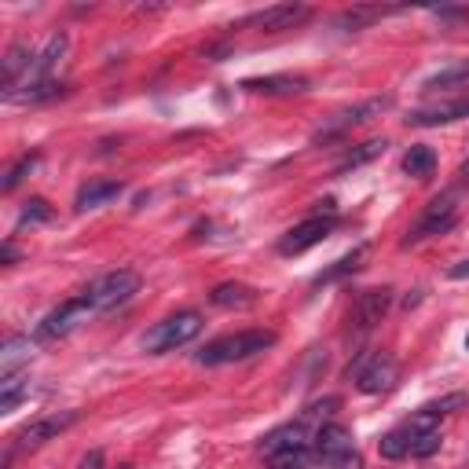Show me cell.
<instances>
[{
  "label": "cell",
  "instance_id": "cell-15",
  "mask_svg": "<svg viewBox=\"0 0 469 469\" xmlns=\"http://www.w3.org/2000/svg\"><path fill=\"white\" fill-rule=\"evenodd\" d=\"M67 45H70V41H67V34H52V37H48V45L37 52V59H34V70H30V81H26V85L52 81V70L63 63ZM26 85H23V89H26ZM12 96H16V92H12ZM5 99H8V96H5Z\"/></svg>",
  "mask_w": 469,
  "mask_h": 469
},
{
  "label": "cell",
  "instance_id": "cell-10",
  "mask_svg": "<svg viewBox=\"0 0 469 469\" xmlns=\"http://www.w3.org/2000/svg\"><path fill=\"white\" fill-rule=\"evenodd\" d=\"M400 381V363L389 352H374L360 370H356V389L363 396H381Z\"/></svg>",
  "mask_w": 469,
  "mask_h": 469
},
{
  "label": "cell",
  "instance_id": "cell-25",
  "mask_svg": "<svg viewBox=\"0 0 469 469\" xmlns=\"http://www.w3.org/2000/svg\"><path fill=\"white\" fill-rule=\"evenodd\" d=\"M312 458H316V451H312V447H294V451L268 454L265 462H268L272 469H308V465H312Z\"/></svg>",
  "mask_w": 469,
  "mask_h": 469
},
{
  "label": "cell",
  "instance_id": "cell-14",
  "mask_svg": "<svg viewBox=\"0 0 469 469\" xmlns=\"http://www.w3.org/2000/svg\"><path fill=\"white\" fill-rule=\"evenodd\" d=\"M243 89L246 92H257V96H301V92H308V78H297V74H268V78H246Z\"/></svg>",
  "mask_w": 469,
  "mask_h": 469
},
{
  "label": "cell",
  "instance_id": "cell-31",
  "mask_svg": "<svg viewBox=\"0 0 469 469\" xmlns=\"http://www.w3.org/2000/svg\"><path fill=\"white\" fill-rule=\"evenodd\" d=\"M34 165H37V154H26V158H19V162H16L12 169H8L5 183H0V187H5V194H12V191H16V187H19L23 180H26V172H30Z\"/></svg>",
  "mask_w": 469,
  "mask_h": 469
},
{
  "label": "cell",
  "instance_id": "cell-20",
  "mask_svg": "<svg viewBox=\"0 0 469 469\" xmlns=\"http://www.w3.org/2000/svg\"><path fill=\"white\" fill-rule=\"evenodd\" d=\"M209 301L216 308H254L257 305V290L246 287V283H220V287H213Z\"/></svg>",
  "mask_w": 469,
  "mask_h": 469
},
{
  "label": "cell",
  "instance_id": "cell-34",
  "mask_svg": "<svg viewBox=\"0 0 469 469\" xmlns=\"http://www.w3.org/2000/svg\"><path fill=\"white\" fill-rule=\"evenodd\" d=\"M16 257H19V254H16V246H12V243H5V250H0V261H5V265H16Z\"/></svg>",
  "mask_w": 469,
  "mask_h": 469
},
{
  "label": "cell",
  "instance_id": "cell-13",
  "mask_svg": "<svg viewBox=\"0 0 469 469\" xmlns=\"http://www.w3.org/2000/svg\"><path fill=\"white\" fill-rule=\"evenodd\" d=\"M308 19V8L305 5H272V8H265V12H257V16H250L246 23L250 26H261V30H268V34H276V30H294V26H301Z\"/></svg>",
  "mask_w": 469,
  "mask_h": 469
},
{
  "label": "cell",
  "instance_id": "cell-22",
  "mask_svg": "<svg viewBox=\"0 0 469 469\" xmlns=\"http://www.w3.org/2000/svg\"><path fill=\"white\" fill-rule=\"evenodd\" d=\"M433 169H436V151H433V147L418 143V147H411V151L403 154V172H407V176H414V180H429V176H433Z\"/></svg>",
  "mask_w": 469,
  "mask_h": 469
},
{
  "label": "cell",
  "instance_id": "cell-24",
  "mask_svg": "<svg viewBox=\"0 0 469 469\" xmlns=\"http://www.w3.org/2000/svg\"><path fill=\"white\" fill-rule=\"evenodd\" d=\"M385 147H389L385 140H367V143H360V147H356V151H352V154H349V158L338 165V176H341V172H349V169H360V165L374 162L378 154H385Z\"/></svg>",
  "mask_w": 469,
  "mask_h": 469
},
{
  "label": "cell",
  "instance_id": "cell-3",
  "mask_svg": "<svg viewBox=\"0 0 469 469\" xmlns=\"http://www.w3.org/2000/svg\"><path fill=\"white\" fill-rule=\"evenodd\" d=\"M140 287H143L140 272H132V268H118V272L99 276V279L85 290V297H89L92 312L99 316V312H114V308L129 305V301L140 294Z\"/></svg>",
  "mask_w": 469,
  "mask_h": 469
},
{
  "label": "cell",
  "instance_id": "cell-9",
  "mask_svg": "<svg viewBox=\"0 0 469 469\" xmlns=\"http://www.w3.org/2000/svg\"><path fill=\"white\" fill-rule=\"evenodd\" d=\"M334 224H338V216H308V220H301V224H294L283 239H279V254L283 257H301V254H308L312 246H319L327 234L334 231Z\"/></svg>",
  "mask_w": 469,
  "mask_h": 469
},
{
  "label": "cell",
  "instance_id": "cell-32",
  "mask_svg": "<svg viewBox=\"0 0 469 469\" xmlns=\"http://www.w3.org/2000/svg\"><path fill=\"white\" fill-rule=\"evenodd\" d=\"M78 469H107V458H103V451H89V454L78 462Z\"/></svg>",
  "mask_w": 469,
  "mask_h": 469
},
{
  "label": "cell",
  "instance_id": "cell-17",
  "mask_svg": "<svg viewBox=\"0 0 469 469\" xmlns=\"http://www.w3.org/2000/svg\"><path fill=\"white\" fill-rule=\"evenodd\" d=\"M125 187H121V180H89L81 191H78V213H89V209H99V205H107V202H114L118 194H121Z\"/></svg>",
  "mask_w": 469,
  "mask_h": 469
},
{
  "label": "cell",
  "instance_id": "cell-26",
  "mask_svg": "<svg viewBox=\"0 0 469 469\" xmlns=\"http://www.w3.org/2000/svg\"><path fill=\"white\" fill-rule=\"evenodd\" d=\"M378 451H381V458H403V454H411V433H407V429L385 433V436L378 440Z\"/></svg>",
  "mask_w": 469,
  "mask_h": 469
},
{
  "label": "cell",
  "instance_id": "cell-23",
  "mask_svg": "<svg viewBox=\"0 0 469 469\" xmlns=\"http://www.w3.org/2000/svg\"><path fill=\"white\" fill-rule=\"evenodd\" d=\"M30 396V381L26 378H5L0 381V414H12L16 407H19V400H26Z\"/></svg>",
  "mask_w": 469,
  "mask_h": 469
},
{
  "label": "cell",
  "instance_id": "cell-16",
  "mask_svg": "<svg viewBox=\"0 0 469 469\" xmlns=\"http://www.w3.org/2000/svg\"><path fill=\"white\" fill-rule=\"evenodd\" d=\"M458 118H469V96H465V99H454V103H436V107L414 110V114L407 118V125L425 129V125H451V121H458Z\"/></svg>",
  "mask_w": 469,
  "mask_h": 469
},
{
  "label": "cell",
  "instance_id": "cell-36",
  "mask_svg": "<svg viewBox=\"0 0 469 469\" xmlns=\"http://www.w3.org/2000/svg\"><path fill=\"white\" fill-rule=\"evenodd\" d=\"M465 352H469V334H465Z\"/></svg>",
  "mask_w": 469,
  "mask_h": 469
},
{
  "label": "cell",
  "instance_id": "cell-7",
  "mask_svg": "<svg viewBox=\"0 0 469 469\" xmlns=\"http://www.w3.org/2000/svg\"><path fill=\"white\" fill-rule=\"evenodd\" d=\"M89 316H96L92 305H89V297H85V294H81V297H70V301H63L59 308H52V312L37 323V341H63V338H70L81 323H89Z\"/></svg>",
  "mask_w": 469,
  "mask_h": 469
},
{
  "label": "cell",
  "instance_id": "cell-33",
  "mask_svg": "<svg viewBox=\"0 0 469 469\" xmlns=\"http://www.w3.org/2000/svg\"><path fill=\"white\" fill-rule=\"evenodd\" d=\"M447 279H469V261H458L447 268Z\"/></svg>",
  "mask_w": 469,
  "mask_h": 469
},
{
  "label": "cell",
  "instance_id": "cell-12",
  "mask_svg": "<svg viewBox=\"0 0 469 469\" xmlns=\"http://www.w3.org/2000/svg\"><path fill=\"white\" fill-rule=\"evenodd\" d=\"M312 436L316 433H308V425L297 418V422H287V425H279V429H272L265 440H261V454L268 458V454H279V451H294V447H312Z\"/></svg>",
  "mask_w": 469,
  "mask_h": 469
},
{
  "label": "cell",
  "instance_id": "cell-8",
  "mask_svg": "<svg viewBox=\"0 0 469 469\" xmlns=\"http://www.w3.org/2000/svg\"><path fill=\"white\" fill-rule=\"evenodd\" d=\"M81 422V411H56V414H45V418H34L30 425H23L12 440H16V451H37L45 447L48 440L63 436L70 425Z\"/></svg>",
  "mask_w": 469,
  "mask_h": 469
},
{
  "label": "cell",
  "instance_id": "cell-2",
  "mask_svg": "<svg viewBox=\"0 0 469 469\" xmlns=\"http://www.w3.org/2000/svg\"><path fill=\"white\" fill-rule=\"evenodd\" d=\"M462 194H465V183H454V187H447L443 194H436V198L429 202V209L422 213V220L414 224V231L403 239V246H414V243H422V239H433V234L451 231L454 220H458V209H462Z\"/></svg>",
  "mask_w": 469,
  "mask_h": 469
},
{
  "label": "cell",
  "instance_id": "cell-6",
  "mask_svg": "<svg viewBox=\"0 0 469 469\" xmlns=\"http://www.w3.org/2000/svg\"><path fill=\"white\" fill-rule=\"evenodd\" d=\"M389 107H392V96H370V99H363V103H356V107H345V110L330 114V118L319 125V132H316L312 140H316V143L338 140V136H345L349 129H356V125H367V121L381 118Z\"/></svg>",
  "mask_w": 469,
  "mask_h": 469
},
{
  "label": "cell",
  "instance_id": "cell-28",
  "mask_svg": "<svg viewBox=\"0 0 469 469\" xmlns=\"http://www.w3.org/2000/svg\"><path fill=\"white\" fill-rule=\"evenodd\" d=\"M407 433H411V429H407ZM440 443H443L440 429H429V433H411V454H414V458H429V454H436V451H440Z\"/></svg>",
  "mask_w": 469,
  "mask_h": 469
},
{
  "label": "cell",
  "instance_id": "cell-30",
  "mask_svg": "<svg viewBox=\"0 0 469 469\" xmlns=\"http://www.w3.org/2000/svg\"><path fill=\"white\" fill-rule=\"evenodd\" d=\"M48 220H52V205H48L45 198H30L26 209H23V216H19V231H23L26 224L34 227V224H48Z\"/></svg>",
  "mask_w": 469,
  "mask_h": 469
},
{
  "label": "cell",
  "instance_id": "cell-11",
  "mask_svg": "<svg viewBox=\"0 0 469 469\" xmlns=\"http://www.w3.org/2000/svg\"><path fill=\"white\" fill-rule=\"evenodd\" d=\"M389 305H392V290H385V287H381V290H363V294L356 297V305H352V316H349L356 338L370 334V330L385 319Z\"/></svg>",
  "mask_w": 469,
  "mask_h": 469
},
{
  "label": "cell",
  "instance_id": "cell-19",
  "mask_svg": "<svg viewBox=\"0 0 469 469\" xmlns=\"http://www.w3.org/2000/svg\"><path fill=\"white\" fill-rule=\"evenodd\" d=\"M367 254H370V246L367 243H360L352 254H345L341 261H334L330 268H323L319 276H316V287H330V283H341V279H349V276H356L360 268H363V261H367Z\"/></svg>",
  "mask_w": 469,
  "mask_h": 469
},
{
  "label": "cell",
  "instance_id": "cell-29",
  "mask_svg": "<svg viewBox=\"0 0 469 469\" xmlns=\"http://www.w3.org/2000/svg\"><path fill=\"white\" fill-rule=\"evenodd\" d=\"M462 407H469V396H465V392H447V396L425 403V411L436 414V418H447V414H454V411H462Z\"/></svg>",
  "mask_w": 469,
  "mask_h": 469
},
{
  "label": "cell",
  "instance_id": "cell-27",
  "mask_svg": "<svg viewBox=\"0 0 469 469\" xmlns=\"http://www.w3.org/2000/svg\"><path fill=\"white\" fill-rule=\"evenodd\" d=\"M381 16H385V8H352V12H341L338 16V26L341 30H363L367 23H374Z\"/></svg>",
  "mask_w": 469,
  "mask_h": 469
},
{
  "label": "cell",
  "instance_id": "cell-18",
  "mask_svg": "<svg viewBox=\"0 0 469 469\" xmlns=\"http://www.w3.org/2000/svg\"><path fill=\"white\" fill-rule=\"evenodd\" d=\"M30 356H34L30 338L12 334L5 345H0V381H5V378H16V374H19V367H23V363H30Z\"/></svg>",
  "mask_w": 469,
  "mask_h": 469
},
{
  "label": "cell",
  "instance_id": "cell-21",
  "mask_svg": "<svg viewBox=\"0 0 469 469\" xmlns=\"http://www.w3.org/2000/svg\"><path fill=\"white\" fill-rule=\"evenodd\" d=\"M469 81V59H454L440 70H433L425 81H422V92H436V89H458Z\"/></svg>",
  "mask_w": 469,
  "mask_h": 469
},
{
  "label": "cell",
  "instance_id": "cell-37",
  "mask_svg": "<svg viewBox=\"0 0 469 469\" xmlns=\"http://www.w3.org/2000/svg\"><path fill=\"white\" fill-rule=\"evenodd\" d=\"M118 469H136V465H118Z\"/></svg>",
  "mask_w": 469,
  "mask_h": 469
},
{
  "label": "cell",
  "instance_id": "cell-4",
  "mask_svg": "<svg viewBox=\"0 0 469 469\" xmlns=\"http://www.w3.org/2000/svg\"><path fill=\"white\" fill-rule=\"evenodd\" d=\"M198 334H202V316H198V312H176V316L154 323V327L143 334V352L162 356V352H172V349L194 341Z\"/></svg>",
  "mask_w": 469,
  "mask_h": 469
},
{
  "label": "cell",
  "instance_id": "cell-1",
  "mask_svg": "<svg viewBox=\"0 0 469 469\" xmlns=\"http://www.w3.org/2000/svg\"><path fill=\"white\" fill-rule=\"evenodd\" d=\"M272 345H276V334H272V330H239V334H224V338L209 341V345L198 352V363H202V367L243 363V360H254V356L268 352Z\"/></svg>",
  "mask_w": 469,
  "mask_h": 469
},
{
  "label": "cell",
  "instance_id": "cell-5",
  "mask_svg": "<svg viewBox=\"0 0 469 469\" xmlns=\"http://www.w3.org/2000/svg\"><path fill=\"white\" fill-rule=\"evenodd\" d=\"M312 451H316V458H319V462L334 465V469H360L356 440H352V433H349L345 425H338V422H327V425H319V429H316V436H312Z\"/></svg>",
  "mask_w": 469,
  "mask_h": 469
},
{
  "label": "cell",
  "instance_id": "cell-35",
  "mask_svg": "<svg viewBox=\"0 0 469 469\" xmlns=\"http://www.w3.org/2000/svg\"><path fill=\"white\" fill-rule=\"evenodd\" d=\"M458 183H465L469 187V158L462 162V169H458Z\"/></svg>",
  "mask_w": 469,
  "mask_h": 469
}]
</instances>
